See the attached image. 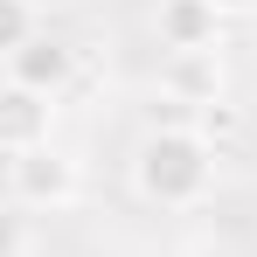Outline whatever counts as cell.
<instances>
[{
	"instance_id": "obj_1",
	"label": "cell",
	"mask_w": 257,
	"mask_h": 257,
	"mask_svg": "<svg viewBox=\"0 0 257 257\" xmlns=\"http://www.w3.org/2000/svg\"><path fill=\"white\" fill-rule=\"evenodd\" d=\"M125 174L146 209H202L215 195V139L202 125H153L139 132Z\"/></svg>"
},
{
	"instance_id": "obj_2",
	"label": "cell",
	"mask_w": 257,
	"mask_h": 257,
	"mask_svg": "<svg viewBox=\"0 0 257 257\" xmlns=\"http://www.w3.org/2000/svg\"><path fill=\"white\" fill-rule=\"evenodd\" d=\"M84 195V174L77 160L63 153V146H35V153H21V160H7V202L14 209H70Z\"/></svg>"
},
{
	"instance_id": "obj_3",
	"label": "cell",
	"mask_w": 257,
	"mask_h": 257,
	"mask_svg": "<svg viewBox=\"0 0 257 257\" xmlns=\"http://www.w3.org/2000/svg\"><path fill=\"white\" fill-rule=\"evenodd\" d=\"M7 84H21V90H42V97H63V90L77 84V42H63V35H49V28H35L28 42L14 49L7 63Z\"/></svg>"
},
{
	"instance_id": "obj_4",
	"label": "cell",
	"mask_w": 257,
	"mask_h": 257,
	"mask_svg": "<svg viewBox=\"0 0 257 257\" xmlns=\"http://www.w3.org/2000/svg\"><path fill=\"white\" fill-rule=\"evenodd\" d=\"M35 146H56V97L0 77V160H21Z\"/></svg>"
},
{
	"instance_id": "obj_5",
	"label": "cell",
	"mask_w": 257,
	"mask_h": 257,
	"mask_svg": "<svg viewBox=\"0 0 257 257\" xmlns=\"http://www.w3.org/2000/svg\"><path fill=\"white\" fill-rule=\"evenodd\" d=\"M153 35L167 56H195V49H222V14L209 0H160L153 7Z\"/></svg>"
},
{
	"instance_id": "obj_6",
	"label": "cell",
	"mask_w": 257,
	"mask_h": 257,
	"mask_svg": "<svg viewBox=\"0 0 257 257\" xmlns=\"http://www.w3.org/2000/svg\"><path fill=\"white\" fill-rule=\"evenodd\" d=\"M160 90L181 97V104H215V97H222V49L167 56V63H160Z\"/></svg>"
},
{
	"instance_id": "obj_7",
	"label": "cell",
	"mask_w": 257,
	"mask_h": 257,
	"mask_svg": "<svg viewBox=\"0 0 257 257\" xmlns=\"http://www.w3.org/2000/svg\"><path fill=\"white\" fill-rule=\"evenodd\" d=\"M35 28H42V21H35V0H0V63L28 42Z\"/></svg>"
},
{
	"instance_id": "obj_8",
	"label": "cell",
	"mask_w": 257,
	"mask_h": 257,
	"mask_svg": "<svg viewBox=\"0 0 257 257\" xmlns=\"http://www.w3.org/2000/svg\"><path fill=\"white\" fill-rule=\"evenodd\" d=\"M0 257H21V215L0 209Z\"/></svg>"
},
{
	"instance_id": "obj_9",
	"label": "cell",
	"mask_w": 257,
	"mask_h": 257,
	"mask_svg": "<svg viewBox=\"0 0 257 257\" xmlns=\"http://www.w3.org/2000/svg\"><path fill=\"white\" fill-rule=\"evenodd\" d=\"M222 21H243V14H257V0H209Z\"/></svg>"
}]
</instances>
